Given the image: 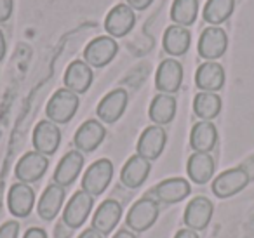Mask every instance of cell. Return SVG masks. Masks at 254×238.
I'll return each mask as SVG.
<instances>
[{"label":"cell","mask_w":254,"mask_h":238,"mask_svg":"<svg viewBox=\"0 0 254 238\" xmlns=\"http://www.w3.org/2000/svg\"><path fill=\"white\" fill-rule=\"evenodd\" d=\"M195 84L202 92H218L225 85V70L216 61H205L197 68Z\"/></svg>","instance_id":"obj_22"},{"label":"cell","mask_w":254,"mask_h":238,"mask_svg":"<svg viewBox=\"0 0 254 238\" xmlns=\"http://www.w3.org/2000/svg\"><path fill=\"white\" fill-rule=\"evenodd\" d=\"M23 238H47V233L42 228H30Z\"/></svg>","instance_id":"obj_35"},{"label":"cell","mask_w":254,"mask_h":238,"mask_svg":"<svg viewBox=\"0 0 254 238\" xmlns=\"http://www.w3.org/2000/svg\"><path fill=\"white\" fill-rule=\"evenodd\" d=\"M127 101L129 98L124 89H115V91L108 92L98 105V112H96L98 119L105 123H115L126 112Z\"/></svg>","instance_id":"obj_17"},{"label":"cell","mask_w":254,"mask_h":238,"mask_svg":"<svg viewBox=\"0 0 254 238\" xmlns=\"http://www.w3.org/2000/svg\"><path fill=\"white\" fill-rule=\"evenodd\" d=\"M5 56V37H4V32L0 30V61L4 60Z\"/></svg>","instance_id":"obj_38"},{"label":"cell","mask_w":254,"mask_h":238,"mask_svg":"<svg viewBox=\"0 0 254 238\" xmlns=\"http://www.w3.org/2000/svg\"><path fill=\"white\" fill-rule=\"evenodd\" d=\"M216 143H218V129L212 122L200 120L191 127L190 146L197 153H209L214 150Z\"/></svg>","instance_id":"obj_23"},{"label":"cell","mask_w":254,"mask_h":238,"mask_svg":"<svg viewBox=\"0 0 254 238\" xmlns=\"http://www.w3.org/2000/svg\"><path fill=\"white\" fill-rule=\"evenodd\" d=\"M47 167H49V160L46 155L39 153V151H28L18 160L14 174L21 182L32 184L46 174Z\"/></svg>","instance_id":"obj_6"},{"label":"cell","mask_w":254,"mask_h":238,"mask_svg":"<svg viewBox=\"0 0 254 238\" xmlns=\"http://www.w3.org/2000/svg\"><path fill=\"white\" fill-rule=\"evenodd\" d=\"M174 238H198V235H197V231L185 228V230H180V231H178V233L174 235Z\"/></svg>","instance_id":"obj_36"},{"label":"cell","mask_w":254,"mask_h":238,"mask_svg":"<svg viewBox=\"0 0 254 238\" xmlns=\"http://www.w3.org/2000/svg\"><path fill=\"white\" fill-rule=\"evenodd\" d=\"M183 84V66L176 60H164L157 68L155 87L162 94H174Z\"/></svg>","instance_id":"obj_12"},{"label":"cell","mask_w":254,"mask_h":238,"mask_svg":"<svg viewBox=\"0 0 254 238\" xmlns=\"http://www.w3.org/2000/svg\"><path fill=\"white\" fill-rule=\"evenodd\" d=\"M35 205V191L30 184L16 182L11 186L7 193V207L12 216L16 217H28Z\"/></svg>","instance_id":"obj_15"},{"label":"cell","mask_w":254,"mask_h":238,"mask_svg":"<svg viewBox=\"0 0 254 238\" xmlns=\"http://www.w3.org/2000/svg\"><path fill=\"white\" fill-rule=\"evenodd\" d=\"M71 233H73V230L70 226H66L63 221H60L56 224V228H54V238H70Z\"/></svg>","instance_id":"obj_33"},{"label":"cell","mask_w":254,"mask_h":238,"mask_svg":"<svg viewBox=\"0 0 254 238\" xmlns=\"http://www.w3.org/2000/svg\"><path fill=\"white\" fill-rule=\"evenodd\" d=\"M157 217H159L157 202L153 198H150V196H143L127 212L126 224L129 230L136 231V233H143V231H146L155 224Z\"/></svg>","instance_id":"obj_3"},{"label":"cell","mask_w":254,"mask_h":238,"mask_svg":"<svg viewBox=\"0 0 254 238\" xmlns=\"http://www.w3.org/2000/svg\"><path fill=\"white\" fill-rule=\"evenodd\" d=\"M153 0H127V5L134 11H145L152 5Z\"/></svg>","instance_id":"obj_34"},{"label":"cell","mask_w":254,"mask_h":238,"mask_svg":"<svg viewBox=\"0 0 254 238\" xmlns=\"http://www.w3.org/2000/svg\"><path fill=\"white\" fill-rule=\"evenodd\" d=\"M63 202H64V188L56 184V182H53V184L47 186L46 191L40 196L39 205H37V212H39V216L44 221H53L60 214Z\"/></svg>","instance_id":"obj_24"},{"label":"cell","mask_w":254,"mask_h":238,"mask_svg":"<svg viewBox=\"0 0 254 238\" xmlns=\"http://www.w3.org/2000/svg\"><path fill=\"white\" fill-rule=\"evenodd\" d=\"M193 112L200 120L211 122L221 112V98L216 92H198L193 99Z\"/></svg>","instance_id":"obj_28"},{"label":"cell","mask_w":254,"mask_h":238,"mask_svg":"<svg viewBox=\"0 0 254 238\" xmlns=\"http://www.w3.org/2000/svg\"><path fill=\"white\" fill-rule=\"evenodd\" d=\"M92 68L89 66L85 61L77 60L73 63L68 64L66 71H64V87L68 91L75 92V94H84V92L89 91L92 84Z\"/></svg>","instance_id":"obj_18"},{"label":"cell","mask_w":254,"mask_h":238,"mask_svg":"<svg viewBox=\"0 0 254 238\" xmlns=\"http://www.w3.org/2000/svg\"><path fill=\"white\" fill-rule=\"evenodd\" d=\"M82 167H84V155H82L78 150L68 151V153L60 160L56 171H54L53 182L63 186V188L73 184L75 179H77L78 174H80Z\"/></svg>","instance_id":"obj_20"},{"label":"cell","mask_w":254,"mask_h":238,"mask_svg":"<svg viewBox=\"0 0 254 238\" xmlns=\"http://www.w3.org/2000/svg\"><path fill=\"white\" fill-rule=\"evenodd\" d=\"M78 238H103V235L99 231H96L94 228H87V230L82 231V235Z\"/></svg>","instance_id":"obj_37"},{"label":"cell","mask_w":254,"mask_h":238,"mask_svg":"<svg viewBox=\"0 0 254 238\" xmlns=\"http://www.w3.org/2000/svg\"><path fill=\"white\" fill-rule=\"evenodd\" d=\"M113 238H136V237H134V233H131L129 230H120Z\"/></svg>","instance_id":"obj_39"},{"label":"cell","mask_w":254,"mask_h":238,"mask_svg":"<svg viewBox=\"0 0 254 238\" xmlns=\"http://www.w3.org/2000/svg\"><path fill=\"white\" fill-rule=\"evenodd\" d=\"M92 205H94V196H91L84 189H80V191L73 193V196L64 205L63 219L61 221L66 226H70L71 230H77V228H80L87 221L89 214L92 210Z\"/></svg>","instance_id":"obj_4"},{"label":"cell","mask_w":254,"mask_h":238,"mask_svg":"<svg viewBox=\"0 0 254 238\" xmlns=\"http://www.w3.org/2000/svg\"><path fill=\"white\" fill-rule=\"evenodd\" d=\"M166 143H167L166 130L160 125H150V127H146L141 132V136H139L136 151H138L139 157L153 162L162 155L164 148H166Z\"/></svg>","instance_id":"obj_9"},{"label":"cell","mask_w":254,"mask_h":238,"mask_svg":"<svg viewBox=\"0 0 254 238\" xmlns=\"http://www.w3.org/2000/svg\"><path fill=\"white\" fill-rule=\"evenodd\" d=\"M150 171H152V162L139 157V155L136 153L134 157L129 158V160L126 162V165L122 167L120 182H122L126 188L136 189L146 181Z\"/></svg>","instance_id":"obj_19"},{"label":"cell","mask_w":254,"mask_h":238,"mask_svg":"<svg viewBox=\"0 0 254 238\" xmlns=\"http://www.w3.org/2000/svg\"><path fill=\"white\" fill-rule=\"evenodd\" d=\"M117 51H119V46H117L115 39H112L110 35L96 37L85 47L84 61L91 68H103L117 56Z\"/></svg>","instance_id":"obj_5"},{"label":"cell","mask_w":254,"mask_h":238,"mask_svg":"<svg viewBox=\"0 0 254 238\" xmlns=\"http://www.w3.org/2000/svg\"><path fill=\"white\" fill-rule=\"evenodd\" d=\"M214 158L209 153H197L195 151L190 158H188L187 171L190 179L195 184H205L211 181L212 174H214Z\"/></svg>","instance_id":"obj_26"},{"label":"cell","mask_w":254,"mask_h":238,"mask_svg":"<svg viewBox=\"0 0 254 238\" xmlns=\"http://www.w3.org/2000/svg\"><path fill=\"white\" fill-rule=\"evenodd\" d=\"M212 212H214V205L211 200L205 196H197V198L190 200V203L185 209V224L188 230L202 231L211 223Z\"/></svg>","instance_id":"obj_13"},{"label":"cell","mask_w":254,"mask_h":238,"mask_svg":"<svg viewBox=\"0 0 254 238\" xmlns=\"http://www.w3.org/2000/svg\"><path fill=\"white\" fill-rule=\"evenodd\" d=\"M198 14V0H174L171 19L180 26H191Z\"/></svg>","instance_id":"obj_30"},{"label":"cell","mask_w":254,"mask_h":238,"mask_svg":"<svg viewBox=\"0 0 254 238\" xmlns=\"http://www.w3.org/2000/svg\"><path fill=\"white\" fill-rule=\"evenodd\" d=\"M113 178V164L108 158H99L85 171L82 178V189L91 196H99L106 191Z\"/></svg>","instance_id":"obj_2"},{"label":"cell","mask_w":254,"mask_h":238,"mask_svg":"<svg viewBox=\"0 0 254 238\" xmlns=\"http://www.w3.org/2000/svg\"><path fill=\"white\" fill-rule=\"evenodd\" d=\"M191 44V35L185 26L180 25H171L164 33L162 46L164 51L171 56H183L187 54V51L190 49Z\"/></svg>","instance_id":"obj_27"},{"label":"cell","mask_w":254,"mask_h":238,"mask_svg":"<svg viewBox=\"0 0 254 238\" xmlns=\"http://www.w3.org/2000/svg\"><path fill=\"white\" fill-rule=\"evenodd\" d=\"M174 115H176V99H174V96L160 92L152 99L148 117L155 125H167L174 120Z\"/></svg>","instance_id":"obj_25"},{"label":"cell","mask_w":254,"mask_h":238,"mask_svg":"<svg viewBox=\"0 0 254 238\" xmlns=\"http://www.w3.org/2000/svg\"><path fill=\"white\" fill-rule=\"evenodd\" d=\"M233 7H235V0H207L202 16L212 26H218L232 16Z\"/></svg>","instance_id":"obj_29"},{"label":"cell","mask_w":254,"mask_h":238,"mask_svg":"<svg viewBox=\"0 0 254 238\" xmlns=\"http://www.w3.org/2000/svg\"><path fill=\"white\" fill-rule=\"evenodd\" d=\"M105 136L106 130L101 125V122H98V120H85L77 129V132H75V148L80 153H91V151H94L103 143Z\"/></svg>","instance_id":"obj_14"},{"label":"cell","mask_w":254,"mask_h":238,"mask_svg":"<svg viewBox=\"0 0 254 238\" xmlns=\"http://www.w3.org/2000/svg\"><path fill=\"white\" fill-rule=\"evenodd\" d=\"M19 223L18 221H7L0 226V238H18Z\"/></svg>","instance_id":"obj_31"},{"label":"cell","mask_w":254,"mask_h":238,"mask_svg":"<svg viewBox=\"0 0 254 238\" xmlns=\"http://www.w3.org/2000/svg\"><path fill=\"white\" fill-rule=\"evenodd\" d=\"M191 191V186L187 179L183 178H169L160 181L159 184L153 188V195L159 202L171 205V203H178L185 200Z\"/></svg>","instance_id":"obj_21"},{"label":"cell","mask_w":254,"mask_h":238,"mask_svg":"<svg viewBox=\"0 0 254 238\" xmlns=\"http://www.w3.org/2000/svg\"><path fill=\"white\" fill-rule=\"evenodd\" d=\"M14 0H0V23H5L12 16Z\"/></svg>","instance_id":"obj_32"},{"label":"cell","mask_w":254,"mask_h":238,"mask_svg":"<svg viewBox=\"0 0 254 238\" xmlns=\"http://www.w3.org/2000/svg\"><path fill=\"white\" fill-rule=\"evenodd\" d=\"M136 14L134 9H131L127 4H117L112 11L106 14L105 30L112 39L115 37H126L127 33L134 28Z\"/></svg>","instance_id":"obj_10"},{"label":"cell","mask_w":254,"mask_h":238,"mask_svg":"<svg viewBox=\"0 0 254 238\" xmlns=\"http://www.w3.org/2000/svg\"><path fill=\"white\" fill-rule=\"evenodd\" d=\"M249 184V174L244 171L242 167H235L225 171L214 179L212 182V193L218 198H230V196L237 195L242 191L246 186Z\"/></svg>","instance_id":"obj_7"},{"label":"cell","mask_w":254,"mask_h":238,"mask_svg":"<svg viewBox=\"0 0 254 238\" xmlns=\"http://www.w3.org/2000/svg\"><path fill=\"white\" fill-rule=\"evenodd\" d=\"M61 143V130L51 120H42L35 125L33 129V148L39 153L46 155H54L60 148Z\"/></svg>","instance_id":"obj_11"},{"label":"cell","mask_w":254,"mask_h":238,"mask_svg":"<svg viewBox=\"0 0 254 238\" xmlns=\"http://www.w3.org/2000/svg\"><path fill=\"white\" fill-rule=\"evenodd\" d=\"M226 47H228V37H226L225 30L219 26L205 28L198 39V54L204 60H218L226 53Z\"/></svg>","instance_id":"obj_8"},{"label":"cell","mask_w":254,"mask_h":238,"mask_svg":"<svg viewBox=\"0 0 254 238\" xmlns=\"http://www.w3.org/2000/svg\"><path fill=\"white\" fill-rule=\"evenodd\" d=\"M78 94L68 91L66 87L60 89L53 94L46 106V115L54 123H68L78 110Z\"/></svg>","instance_id":"obj_1"},{"label":"cell","mask_w":254,"mask_h":238,"mask_svg":"<svg viewBox=\"0 0 254 238\" xmlns=\"http://www.w3.org/2000/svg\"><path fill=\"white\" fill-rule=\"evenodd\" d=\"M120 217H122V205H120V202L108 198L96 209L94 217H92V228L105 237V235H110L115 230Z\"/></svg>","instance_id":"obj_16"}]
</instances>
